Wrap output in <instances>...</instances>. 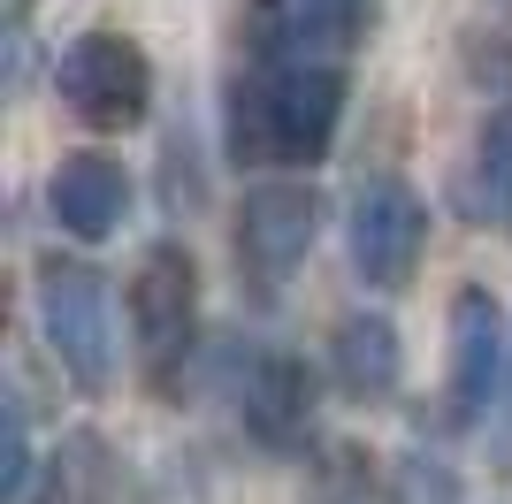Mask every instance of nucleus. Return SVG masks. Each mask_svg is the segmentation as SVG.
I'll return each instance as SVG.
<instances>
[{
    "instance_id": "1",
    "label": "nucleus",
    "mask_w": 512,
    "mask_h": 504,
    "mask_svg": "<svg viewBox=\"0 0 512 504\" xmlns=\"http://www.w3.org/2000/svg\"><path fill=\"white\" fill-rule=\"evenodd\" d=\"M344 115V77L321 62H283L268 77L237 84L230 146L237 161H321Z\"/></svg>"
},
{
    "instance_id": "2",
    "label": "nucleus",
    "mask_w": 512,
    "mask_h": 504,
    "mask_svg": "<svg viewBox=\"0 0 512 504\" xmlns=\"http://www.w3.org/2000/svg\"><path fill=\"white\" fill-rule=\"evenodd\" d=\"M54 92H62V107L77 123L130 130L153 100V62H146V46L123 39V31H85V39H69V54L54 62Z\"/></svg>"
},
{
    "instance_id": "3",
    "label": "nucleus",
    "mask_w": 512,
    "mask_h": 504,
    "mask_svg": "<svg viewBox=\"0 0 512 504\" xmlns=\"http://www.w3.org/2000/svg\"><path fill=\"white\" fill-rule=\"evenodd\" d=\"M39 321L46 344L62 352V367L85 390H107L115 375V314H107V283L77 260H46L39 268Z\"/></svg>"
},
{
    "instance_id": "4",
    "label": "nucleus",
    "mask_w": 512,
    "mask_h": 504,
    "mask_svg": "<svg viewBox=\"0 0 512 504\" xmlns=\"http://www.w3.org/2000/svg\"><path fill=\"white\" fill-rule=\"evenodd\" d=\"M192 321H199V275H192V252L184 245H153L130 275V329H138V352L146 367H176L184 344H192Z\"/></svg>"
},
{
    "instance_id": "5",
    "label": "nucleus",
    "mask_w": 512,
    "mask_h": 504,
    "mask_svg": "<svg viewBox=\"0 0 512 504\" xmlns=\"http://www.w3.org/2000/svg\"><path fill=\"white\" fill-rule=\"evenodd\" d=\"M321 237V191L314 184H260L245 191V207H237V260L253 275H291L314 252Z\"/></svg>"
},
{
    "instance_id": "6",
    "label": "nucleus",
    "mask_w": 512,
    "mask_h": 504,
    "mask_svg": "<svg viewBox=\"0 0 512 504\" xmlns=\"http://www.w3.org/2000/svg\"><path fill=\"white\" fill-rule=\"evenodd\" d=\"M421 245H428V214H421V199H413L406 184L360 191V207H352V268H360L375 291L413 283Z\"/></svg>"
},
{
    "instance_id": "7",
    "label": "nucleus",
    "mask_w": 512,
    "mask_h": 504,
    "mask_svg": "<svg viewBox=\"0 0 512 504\" xmlns=\"http://www.w3.org/2000/svg\"><path fill=\"white\" fill-rule=\"evenodd\" d=\"M505 375V321H497L490 291H459L451 298V413H482L497 398Z\"/></svg>"
},
{
    "instance_id": "8",
    "label": "nucleus",
    "mask_w": 512,
    "mask_h": 504,
    "mask_svg": "<svg viewBox=\"0 0 512 504\" xmlns=\"http://www.w3.org/2000/svg\"><path fill=\"white\" fill-rule=\"evenodd\" d=\"M46 199H54V222H62L69 237H107L115 222H123V199H130V184H123V168L107 161V153H69L62 168H54V184H46Z\"/></svg>"
},
{
    "instance_id": "9",
    "label": "nucleus",
    "mask_w": 512,
    "mask_h": 504,
    "mask_svg": "<svg viewBox=\"0 0 512 504\" xmlns=\"http://www.w3.org/2000/svg\"><path fill=\"white\" fill-rule=\"evenodd\" d=\"M306 413H314V382H306V367L299 359H283V352H268L245 375V428H253L260 443H291L306 428Z\"/></svg>"
},
{
    "instance_id": "10",
    "label": "nucleus",
    "mask_w": 512,
    "mask_h": 504,
    "mask_svg": "<svg viewBox=\"0 0 512 504\" xmlns=\"http://www.w3.org/2000/svg\"><path fill=\"white\" fill-rule=\"evenodd\" d=\"M329 352H337V382L352 398H390L398 390V329L383 314H344Z\"/></svg>"
},
{
    "instance_id": "11",
    "label": "nucleus",
    "mask_w": 512,
    "mask_h": 504,
    "mask_svg": "<svg viewBox=\"0 0 512 504\" xmlns=\"http://www.w3.org/2000/svg\"><path fill=\"white\" fill-rule=\"evenodd\" d=\"M467 214L474 222H512V107H497L467 168Z\"/></svg>"
},
{
    "instance_id": "12",
    "label": "nucleus",
    "mask_w": 512,
    "mask_h": 504,
    "mask_svg": "<svg viewBox=\"0 0 512 504\" xmlns=\"http://www.w3.org/2000/svg\"><path fill=\"white\" fill-rule=\"evenodd\" d=\"M367 8L375 0H291V31L321 46H352L367 31Z\"/></svg>"
},
{
    "instance_id": "13",
    "label": "nucleus",
    "mask_w": 512,
    "mask_h": 504,
    "mask_svg": "<svg viewBox=\"0 0 512 504\" xmlns=\"http://www.w3.org/2000/svg\"><path fill=\"white\" fill-rule=\"evenodd\" d=\"M31 482V436H23V405L0 413V497H23Z\"/></svg>"
},
{
    "instance_id": "14",
    "label": "nucleus",
    "mask_w": 512,
    "mask_h": 504,
    "mask_svg": "<svg viewBox=\"0 0 512 504\" xmlns=\"http://www.w3.org/2000/svg\"><path fill=\"white\" fill-rule=\"evenodd\" d=\"M398 504H459V482L436 459H406L398 466Z\"/></svg>"
}]
</instances>
